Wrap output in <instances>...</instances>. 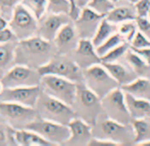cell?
Here are the masks:
<instances>
[{
	"mask_svg": "<svg viewBox=\"0 0 150 146\" xmlns=\"http://www.w3.org/2000/svg\"><path fill=\"white\" fill-rule=\"evenodd\" d=\"M56 54L57 50L54 42L36 35L18 42L14 64H25L38 69L47 63Z\"/></svg>",
	"mask_w": 150,
	"mask_h": 146,
	"instance_id": "cell-1",
	"label": "cell"
},
{
	"mask_svg": "<svg viewBox=\"0 0 150 146\" xmlns=\"http://www.w3.org/2000/svg\"><path fill=\"white\" fill-rule=\"evenodd\" d=\"M93 137L106 139L117 143V146L135 145V131L133 125L122 124L111 120L102 113L92 125Z\"/></svg>",
	"mask_w": 150,
	"mask_h": 146,
	"instance_id": "cell-2",
	"label": "cell"
},
{
	"mask_svg": "<svg viewBox=\"0 0 150 146\" xmlns=\"http://www.w3.org/2000/svg\"><path fill=\"white\" fill-rule=\"evenodd\" d=\"M35 108L39 118L64 125H69L71 120L77 117L73 106L47 94L44 91L40 94Z\"/></svg>",
	"mask_w": 150,
	"mask_h": 146,
	"instance_id": "cell-3",
	"label": "cell"
},
{
	"mask_svg": "<svg viewBox=\"0 0 150 146\" xmlns=\"http://www.w3.org/2000/svg\"><path fill=\"white\" fill-rule=\"evenodd\" d=\"M78 118L86 120L92 126L103 113L101 98L84 83H78L77 95L73 104Z\"/></svg>",
	"mask_w": 150,
	"mask_h": 146,
	"instance_id": "cell-4",
	"label": "cell"
},
{
	"mask_svg": "<svg viewBox=\"0 0 150 146\" xmlns=\"http://www.w3.org/2000/svg\"><path fill=\"white\" fill-rule=\"evenodd\" d=\"M41 76L55 75L67 78L76 83H83V69L75 62L69 54H56L47 63L38 67Z\"/></svg>",
	"mask_w": 150,
	"mask_h": 146,
	"instance_id": "cell-5",
	"label": "cell"
},
{
	"mask_svg": "<svg viewBox=\"0 0 150 146\" xmlns=\"http://www.w3.org/2000/svg\"><path fill=\"white\" fill-rule=\"evenodd\" d=\"M83 76L86 86L100 98L106 96L115 88L120 87L102 62L83 69Z\"/></svg>",
	"mask_w": 150,
	"mask_h": 146,
	"instance_id": "cell-6",
	"label": "cell"
},
{
	"mask_svg": "<svg viewBox=\"0 0 150 146\" xmlns=\"http://www.w3.org/2000/svg\"><path fill=\"white\" fill-rule=\"evenodd\" d=\"M42 91L73 106L77 95L78 83L55 75L41 76Z\"/></svg>",
	"mask_w": 150,
	"mask_h": 146,
	"instance_id": "cell-7",
	"label": "cell"
},
{
	"mask_svg": "<svg viewBox=\"0 0 150 146\" xmlns=\"http://www.w3.org/2000/svg\"><path fill=\"white\" fill-rule=\"evenodd\" d=\"M39 134L41 137L55 146L64 145L71 137V130L69 125L60 124L53 120L37 118L24 127Z\"/></svg>",
	"mask_w": 150,
	"mask_h": 146,
	"instance_id": "cell-8",
	"label": "cell"
},
{
	"mask_svg": "<svg viewBox=\"0 0 150 146\" xmlns=\"http://www.w3.org/2000/svg\"><path fill=\"white\" fill-rule=\"evenodd\" d=\"M39 21L24 5L20 3L14 8L13 14L8 22V27L11 29L18 41L28 39L37 35Z\"/></svg>",
	"mask_w": 150,
	"mask_h": 146,
	"instance_id": "cell-9",
	"label": "cell"
},
{
	"mask_svg": "<svg viewBox=\"0 0 150 146\" xmlns=\"http://www.w3.org/2000/svg\"><path fill=\"white\" fill-rule=\"evenodd\" d=\"M101 103L103 113L106 117L122 124H130L132 122V117L126 103L125 91L122 87L115 88L101 98Z\"/></svg>",
	"mask_w": 150,
	"mask_h": 146,
	"instance_id": "cell-10",
	"label": "cell"
},
{
	"mask_svg": "<svg viewBox=\"0 0 150 146\" xmlns=\"http://www.w3.org/2000/svg\"><path fill=\"white\" fill-rule=\"evenodd\" d=\"M4 88L40 85L41 75L37 69L25 64H13L1 78Z\"/></svg>",
	"mask_w": 150,
	"mask_h": 146,
	"instance_id": "cell-11",
	"label": "cell"
},
{
	"mask_svg": "<svg viewBox=\"0 0 150 146\" xmlns=\"http://www.w3.org/2000/svg\"><path fill=\"white\" fill-rule=\"evenodd\" d=\"M0 116L16 129L24 128L27 124L39 118L35 107L7 101H0Z\"/></svg>",
	"mask_w": 150,
	"mask_h": 146,
	"instance_id": "cell-12",
	"label": "cell"
},
{
	"mask_svg": "<svg viewBox=\"0 0 150 146\" xmlns=\"http://www.w3.org/2000/svg\"><path fill=\"white\" fill-rule=\"evenodd\" d=\"M42 92L40 85L27 86V87L4 88L0 93V101L16 102L26 106L35 107Z\"/></svg>",
	"mask_w": 150,
	"mask_h": 146,
	"instance_id": "cell-13",
	"label": "cell"
},
{
	"mask_svg": "<svg viewBox=\"0 0 150 146\" xmlns=\"http://www.w3.org/2000/svg\"><path fill=\"white\" fill-rule=\"evenodd\" d=\"M104 18L105 16L94 11L92 8L88 6L82 8L79 16L74 21V24H75L80 38L92 40L99 25Z\"/></svg>",
	"mask_w": 150,
	"mask_h": 146,
	"instance_id": "cell-14",
	"label": "cell"
},
{
	"mask_svg": "<svg viewBox=\"0 0 150 146\" xmlns=\"http://www.w3.org/2000/svg\"><path fill=\"white\" fill-rule=\"evenodd\" d=\"M73 22V18L67 13H49L39 21L37 35L48 41H54L58 31L63 25Z\"/></svg>",
	"mask_w": 150,
	"mask_h": 146,
	"instance_id": "cell-15",
	"label": "cell"
},
{
	"mask_svg": "<svg viewBox=\"0 0 150 146\" xmlns=\"http://www.w3.org/2000/svg\"><path fill=\"white\" fill-rule=\"evenodd\" d=\"M69 55L82 69L102 62L101 57L96 51V47L90 39H80L78 46Z\"/></svg>",
	"mask_w": 150,
	"mask_h": 146,
	"instance_id": "cell-16",
	"label": "cell"
},
{
	"mask_svg": "<svg viewBox=\"0 0 150 146\" xmlns=\"http://www.w3.org/2000/svg\"><path fill=\"white\" fill-rule=\"evenodd\" d=\"M80 39L73 21L61 27L53 42L58 54H69L76 49Z\"/></svg>",
	"mask_w": 150,
	"mask_h": 146,
	"instance_id": "cell-17",
	"label": "cell"
},
{
	"mask_svg": "<svg viewBox=\"0 0 150 146\" xmlns=\"http://www.w3.org/2000/svg\"><path fill=\"white\" fill-rule=\"evenodd\" d=\"M7 139L9 142L20 146H55L36 132L26 128H8Z\"/></svg>",
	"mask_w": 150,
	"mask_h": 146,
	"instance_id": "cell-18",
	"label": "cell"
},
{
	"mask_svg": "<svg viewBox=\"0 0 150 146\" xmlns=\"http://www.w3.org/2000/svg\"><path fill=\"white\" fill-rule=\"evenodd\" d=\"M71 137L64 145L69 146H88L93 138L92 126L86 120L76 117L69 123Z\"/></svg>",
	"mask_w": 150,
	"mask_h": 146,
	"instance_id": "cell-19",
	"label": "cell"
},
{
	"mask_svg": "<svg viewBox=\"0 0 150 146\" xmlns=\"http://www.w3.org/2000/svg\"><path fill=\"white\" fill-rule=\"evenodd\" d=\"M107 71L110 73V75L115 79V81L119 83L120 87L130 84L134 80L138 78L137 74L134 69L131 67V65L125 60V58L120 59L115 62H102Z\"/></svg>",
	"mask_w": 150,
	"mask_h": 146,
	"instance_id": "cell-20",
	"label": "cell"
},
{
	"mask_svg": "<svg viewBox=\"0 0 150 146\" xmlns=\"http://www.w3.org/2000/svg\"><path fill=\"white\" fill-rule=\"evenodd\" d=\"M137 16L138 14L134 3L125 0H117L115 2V6L106 14L105 18L113 24L120 25L127 21L136 20Z\"/></svg>",
	"mask_w": 150,
	"mask_h": 146,
	"instance_id": "cell-21",
	"label": "cell"
},
{
	"mask_svg": "<svg viewBox=\"0 0 150 146\" xmlns=\"http://www.w3.org/2000/svg\"><path fill=\"white\" fill-rule=\"evenodd\" d=\"M125 97L132 120L150 118V100L135 97L128 92H125Z\"/></svg>",
	"mask_w": 150,
	"mask_h": 146,
	"instance_id": "cell-22",
	"label": "cell"
},
{
	"mask_svg": "<svg viewBox=\"0 0 150 146\" xmlns=\"http://www.w3.org/2000/svg\"><path fill=\"white\" fill-rule=\"evenodd\" d=\"M124 58L131 65V67L134 69V72L137 74L138 77L150 78V63L147 62L135 50L130 48Z\"/></svg>",
	"mask_w": 150,
	"mask_h": 146,
	"instance_id": "cell-23",
	"label": "cell"
},
{
	"mask_svg": "<svg viewBox=\"0 0 150 146\" xmlns=\"http://www.w3.org/2000/svg\"><path fill=\"white\" fill-rule=\"evenodd\" d=\"M122 89L135 97L150 100V78L138 77L130 84L122 86Z\"/></svg>",
	"mask_w": 150,
	"mask_h": 146,
	"instance_id": "cell-24",
	"label": "cell"
},
{
	"mask_svg": "<svg viewBox=\"0 0 150 146\" xmlns=\"http://www.w3.org/2000/svg\"><path fill=\"white\" fill-rule=\"evenodd\" d=\"M18 41L0 44V76H3L14 64L16 47ZM0 77V78H1Z\"/></svg>",
	"mask_w": 150,
	"mask_h": 146,
	"instance_id": "cell-25",
	"label": "cell"
},
{
	"mask_svg": "<svg viewBox=\"0 0 150 146\" xmlns=\"http://www.w3.org/2000/svg\"><path fill=\"white\" fill-rule=\"evenodd\" d=\"M117 32H119V25L113 24L109 22L106 18H104L99 25L94 37L92 38V43L94 44L95 47H97Z\"/></svg>",
	"mask_w": 150,
	"mask_h": 146,
	"instance_id": "cell-26",
	"label": "cell"
},
{
	"mask_svg": "<svg viewBox=\"0 0 150 146\" xmlns=\"http://www.w3.org/2000/svg\"><path fill=\"white\" fill-rule=\"evenodd\" d=\"M131 124L135 131V145L150 140V118H134Z\"/></svg>",
	"mask_w": 150,
	"mask_h": 146,
	"instance_id": "cell-27",
	"label": "cell"
},
{
	"mask_svg": "<svg viewBox=\"0 0 150 146\" xmlns=\"http://www.w3.org/2000/svg\"><path fill=\"white\" fill-rule=\"evenodd\" d=\"M124 42H127L125 40V38L117 32V33L113 34L111 37H109L106 41L103 42L101 45L97 46L96 47V51L99 54L100 57H102L103 55H105L106 53L110 52L111 50H113L115 47H117L119 45H120Z\"/></svg>",
	"mask_w": 150,
	"mask_h": 146,
	"instance_id": "cell-28",
	"label": "cell"
},
{
	"mask_svg": "<svg viewBox=\"0 0 150 146\" xmlns=\"http://www.w3.org/2000/svg\"><path fill=\"white\" fill-rule=\"evenodd\" d=\"M22 4L30 10L38 21L41 20L47 12V0H22Z\"/></svg>",
	"mask_w": 150,
	"mask_h": 146,
	"instance_id": "cell-29",
	"label": "cell"
},
{
	"mask_svg": "<svg viewBox=\"0 0 150 146\" xmlns=\"http://www.w3.org/2000/svg\"><path fill=\"white\" fill-rule=\"evenodd\" d=\"M131 48V45L129 42H124L117 47H115L113 50H111L110 52L106 53L105 55H103L101 57L102 62H115V61H119L120 59H122L126 55V53L128 52V50Z\"/></svg>",
	"mask_w": 150,
	"mask_h": 146,
	"instance_id": "cell-30",
	"label": "cell"
},
{
	"mask_svg": "<svg viewBox=\"0 0 150 146\" xmlns=\"http://www.w3.org/2000/svg\"><path fill=\"white\" fill-rule=\"evenodd\" d=\"M137 32H138V26H137L136 20L127 21V22H124L119 25V33L129 43L133 40Z\"/></svg>",
	"mask_w": 150,
	"mask_h": 146,
	"instance_id": "cell-31",
	"label": "cell"
},
{
	"mask_svg": "<svg viewBox=\"0 0 150 146\" xmlns=\"http://www.w3.org/2000/svg\"><path fill=\"white\" fill-rule=\"evenodd\" d=\"M87 6L94 11L106 16V14L115 6V2L113 0H90Z\"/></svg>",
	"mask_w": 150,
	"mask_h": 146,
	"instance_id": "cell-32",
	"label": "cell"
},
{
	"mask_svg": "<svg viewBox=\"0 0 150 146\" xmlns=\"http://www.w3.org/2000/svg\"><path fill=\"white\" fill-rule=\"evenodd\" d=\"M48 13H67L71 12V3L69 0H47Z\"/></svg>",
	"mask_w": 150,
	"mask_h": 146,
	"instance_id": "cell-33",
	"label": "cell"
},
{
	"mask_svg": "<svg viewBox=\"0 0 150 146\" xmlns=\"http://www.w3.org/2000/svg\"><path fill=\"white\" fill-rule=\"evenodd\" d=\"M22 3V0H0V16L9 22L14 8Z\"/></svg>",
	"mask_w": 150,
	"mask_h": 146,
	"instance_id": "cell-34",
	"label": "cell"
},
{
	"mask_svg": "<svg viewBox=\"0 0 150 146\" xmlns=\"http://www.w3.org/2000/svg\"><path fill=\"white\" fill-rule=\"evenodd\" d=\"M130 45L131 48H134V49H141V48L150 47V38H148L143 33H141L138 30L135 37L130 42Z\"/></svg>",
	"mask_w": 150,
	"mask_h": 146,
	"instance_id": "cell-35",
	"label": "cell"
},
{
	"mask_svg": "<svg viewBox=\"0 0 150 146\" xmlns=\"http://www.w3.org/2000/svg\"><path fill=\"white\" fill-rule=\"evenodd\" d=\"M136 22L139 31L150 38V18L148 16H137Z\"/></svg>",
	"mask_w": 150,
	"mask_h": 146,
	"instance_id": "cell-36",
	"label": "cell"
},
{
	"mask_svg": "<svg viewBox=\"0 0 150 146\" xmlns=\"http://www.w3.org/2000/svg\"><path fill=\"white\" fill-rule=\"evenodd\" d=\"M138 16H148L150 11V0H138L135 3Z\"/></svg>",
	"mask_w": 150,
	"mask_h": 146,
	"instance_id": "cell-37",
	"label": "cell"
},
{
	"mask_svg": "<svg viewBox=\"0 0 150 146\" xmlns=\"http://www.w3.org/2000/svg\"><path fill=\"white\" fill-rule=\"evenodd\" d=\"M13 41H18V39L16 38V35H14L13 32L11 31V29L9 27L3 30H0V44Z\"/></svg>",
	"mask_w": 150,
	"mask_h": 146,
	"instance_id": "cell-38",
	"label": "cell"
},
{
	"mask_svg": "<svg viewBox=\"0 0 150 146\" xmlns=\"http://www.w3.org/2000/svg\"><path fill=\"white\" fill-rule=\"evenodd\" d=\"M88 146H117V144L110 140L95 138V137H93V138L91 139V141L89 142V145Z\"/></svg>",
	"mask_w": 150,
	"mask_h": 146,
	"instance_id": "cell-39",
	"label": "cell"
},
{
	"mask_svg": "<svg viewBox=\"0 0 150 146\" xmlns=\"http://www.w3.org/2000/svg\"><path fill=\"white\" fill-rule=\"evenodd\" d=\"M69 3H71V12H69V16L73 18V21H75L76 18L79 16L81 9L79 8L77 4V0H69Z\"/></svg>",
	"mask_w": 150,
	"mask_h": 146,
	"instance_id": "cell-40",
	"label": "cell"
},
{
	"mask_svg": "<svg viewBox=\"0 0 150 146\" xmlns=\"http://www.w3.org/2000/svg\"><path fill=\"white\" fill-rule=\"evenodd\" d=\"M133 50L137 52L138 54H140L145 60L147 61L148 63H150V47H146V48H141V49H134L132 48Z\"/></svg>",
	"mask_w": 150,
	"mask_h": 146,
	"instance_id": "cell-41",
	"label": "cell"
},
{
	"mask_svg": "<svg viewBox=\"0 0 150 146\" xmlns=\"http://www.w3.org/2000/svg\"><path fill=\"white\" fill-rule=\"evenodd\" d=\"M7 142H8L7 134H5V132L0 129V146L6 145V144H7Z\"/></svg>",
	"mask_w": 150,
	"mask_h": 146,
	"instance_id": "cell-42",
	"label": "cell"
},
{
	"mask_svg": "<svg viewBox=\"0 0 150 146\" xmlns=\"http://www.w3.org/2000/svg\"><path fill=\"white\" fill-rule=\"evenodd\" d=\"M8 27V21L0 16V30H3Z\"/></svg>",
	"mask_w": 150,
	"mask_h": 146,
	"instance_id": "cell-43",
	"label": "cell"
},
{
	"mask_svg": "<svg viewBox=\"0 0 150 146\" xmlns=\"http://www.w3.org/2000/svg\"><path fill=\"white\" fill-rule=\"evenodd\" d=\"M89 2H90V0H77V4H78V6H79L80 9L86 7Z\"/></svg>",
	"mask_w": 150,
	"mask_h": 146,
	"instance_id": "cell-44",
	"label": "cell"
},
{
	"mask_svg": "<svg viewBox=\"0 0 150 146\" xmlns=\"http://www.w3.org/2000/svg\"><path fill=\"white\" fill-rule=\"evenodd\" d=\"M138 146H150V140L146 141V142H143V143H141V144H139Z\"/></svg>",
	"mask_w": 150,
	"mask_h": 146,
	"instance_id": "cell-45",
	"label": "cell"
},
{
	"mask_svg": "<svg viewBox=\"0 0 150 146\" xmlns=\"http://www.w3.org/2000/svg\"><path fill=\"white\" fill-rule=\"evenodd\" d=\"M3 89H4V86H3V84H2V82H1V80H0V93L3 91Z\"/></svg>",
	"mask_w": 150,
	"mask_h": 146,
	"instance_id": "cell-46",
	"label": "cell"
},
{
	"mask_svg": "<svg viewBox=\"0 0 150 146\" xmlns=\"http://www.w3.org/2000/svg\"><path fill=\"white\" fill-rule=\"evenodd\" d=\"M125 1H128V2H131V3H136L137 1H138V0H125Z\"/></svg>",
	"mask_w": 150,
	"mask_h": 146,
	"instance_id": "cell-47",
	"label": "cell"
},
{
	"mask_svg": "<svg viewBox=\"0 0 150 146\" xmlns=\"http://www.w3.org/2000/svg\"><path fill=\"white\" fill-rule=\"evenodd\" d=\"M148 18H150V11H149V14H148Z\"/></svg>",
	"mask_w": 150,
	"mask_h": 146,
	"instance_id": "cell-48",
	"label": "cell"
},
{
	"mask_svg": "<svg viewBox=\"0 0 150 146\" xmlns=\"http://www.w3.org/2000/svg\"><path fill=\"white\" fill-rule=\"evenodd\" d=\"M113 1H115V2H117V0H113Z\"/></svg>",
	"mask_w": 150,
	"mask_h": 146,
	"instance_id": "cell-49",
	"label": "cell"
}]
</instances>
